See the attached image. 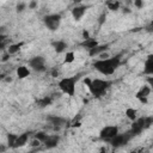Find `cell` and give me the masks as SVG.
I'll return each mask as SVG.
<instances>
[{"label":"cell","mask_w":153,"mask_h":153,"mask_svg":"<svg viewBox=\"0 0 153 153\" xmlns=\"http://www.w3.org/2000/svg\"><path fill=\"white\" fill-rule=\"evenodd\" d=\"M120 63H121L120 56H111L105 60H99V59L96 60L93 62V68L103 75H111L118 68Z\"/></svg>","instance_id":"obj_1"},{"label":"cell","mask_w":153,"mask_h":153,"mask_svg":"<svg viewBox=\"0 0 153 153\" xmlns=\"http://www.w3.org/2000/svg\"><path fill=\"white\" fill-rule=\"evenodd\" d=\"M76 81H78V76H66L59 80L57 86L61 90V92H63L69 97H73L76 91Z\"/></svg>","instance_id":"obj_2"},{"label":"cell","mask_w":153,"mask_h":153,"mask_svg":"<svg viewBox=\"0 0 153 153\" xmlns=\"http://www.w3.org/2000/svg\"><path fill=\"white\" fill-rule=\"evenodd\" d=\"M110 85H111V82L108 81V80L92 79V81H91V84H90V86L87 88H88V91L91 92L92 96L100 97V96H103L106 92V90L110 87Z\"/></svg>","instance_id":"obj_3"},{"label":"cell","mask_w":153,"mask_h":153,"mask_svg":"<svg viewBox=\"0 0 153 153\" xmlns=\"http://www.w3.org/2000/svg\"><path fill=\"white\" fill-rule=\"evenodd\" d=\"M43 23H44V25L48 30L56 31L60 26V23H61V14H59V13L47 14L43 18Z\"/></svg>","instance_id":"obj_4"},{"label":"cell","mask_w":153,"mask_h":153,"mask_svg":"<svg viewBox=\"0 0 153 153\" xmlns=\"http://www.w3.org/2000/svg\"><path fill=\"white\" fill-rule=\"evenodd\" d=\"M118 134V128L116 126H105L100 133H99V137L104 141H111L116 135Z\"/></svg>","instance_id":"obj_5"},{"label":"cell","mask_w":153,"mask_h":153,"mask_svg":"<svg viewBox=\"0 0 153 153\" xmlns=\"http://www.w3.org/2000/svg\"><path fill=\"white\" fill-rule=\"evenodd\" d=\"M29 68L35 72H43L45 71V59L43 56H33L29 60Z\"/></svg>","instance_id":"obj_6"},{"label":"cell","mask_w":153,"mask_h":153,"mask_svg":"<svg viewBox=\"0 0 153 153\" xmlns=\"http://www.w3.org/2000/svg\"><path fill=\"white\" fill-rule=\"evenodd\" d=\"M131 136H133V135H131L130 133L117 134V135L110 141V143H111V146H112L114 148H118V147H122V146L127 145V143L129 142V140H130Z\"/></svg>","instance_id":"obj_7"},{"label":"cell","mask_w":153,"mask_h":153,"mask_svg":"<svg viewBox=\"0 0 153 153\" xmlns=\"http://www.w3.org/2000/svg\"><path fill=\"white\" fill-rule=\"evenodd\" d=\"M151 92H152V88H151L148 85H143V86H141V87L139 88V91L136 92L135 97H136V99H137L139 102L146 104L147 100H148V97H149Z\"/></svg>","instance_id":"obj_8"},{"label":"cell","mask_w":153,"mask_h":153,"mask_svg":"<svg viewBox=\"0 0 153 153\" xmlns=\"http://www.w3.org/2000/svg\"><path fill=\"white\" fill-rule=\"evenodd\" d=\"M143 129H146V128H145V123H143V117H140V118H137L136 121L133 122L129 133H130L131 135H139Z\"/></svg>","instance_id":"obj_9"},{"label":"cell","mask_w":153,"mask_h":153,"mask_svg":"<svg viewBox=\"0 0 153 153\" xmlns=\"http://www.w3.org/2000/svg\"><path fill=\"white\" fill-rule=\"evenodd\" d=\"M86 13V6H84V5H79V6H75V7H73V10H72V17L74 18V20H80L82 17H84V14Z\"/></svg>","instance_id":"obj_10"},{"label":"cell","mask_w":153,"mask_h":153,"mask_svg":"<svg viewBox=\"0 0 153 153\" xmlns=\"http://www.w3.org/2000/svg\"><path fill=\"white\" fill-rule=\"evenodd\" d=\"M143 73L147 75H153V54L147 56L143 63Z\"/></svg>","instance_id":"obj_11"},{"label":"cell","mask_w":153,"mask_h":153,"mask_svg":"<svg viewBox=\"0 0 153 153\" xmlns=\"http://www.w3.org/2000/svg\"><path fill=\"white\" fill-rule=\"evenodd\" d=\"M51 47L54 48V50H55L57 54H61V53L66 51L67 48H68L67 43H66L65 41H61V39H59V41H54V42L51 43Z\"/></svg>","instance_id":"obj_12"},{"label":"cell","mask_w":153,"mask_h":153,"mask_svg":"<svg viewBox=\"0 0 153 153\" xmlns=\"http://www.w3.org/2000/svg\"><path fill=\"white\" fill-rule=\"evenodd\" d=\"M27 140H29V133H24V134H20L17 136V140L14 142V146L13 148H19V147H23L27 143Z\"/></svg>","instance_id":"obj_13"},{"label":"cell","mask_w":153,"mask_h":153,"mask_svg":"<svg viewBox=\"0 0 153 153\" xmlns=\"http://www.w3.org/2000/svg\"><path fill=\"white\" fill-rule=\"evenodd\" d=\"M108 48H109L108 44H102V45L98 44L96 48L88 50V55H90V56H98V55H100L102 53H105V51L108 50Z\"/></svg>","instance_id":"obj_14"},{"label":"cell","mask_w":153,"mask_h":153,"mask_svg":"<svg viewBox=\"0 0 153 153\" xmlns=\"http://www.w3.org/2000/svg\"><path fill=\"white\" fill-rule=\"evenodd\" d=\"M48 121L53 124V126H55V127H61V126H63L65 123H66V120L63 118V117H60V116H49L48 117Z\"/></svg>","instance_id":"obj_15"},{"label":"cell","mask_w":153,"mask_h":153,"mask_svg":"<svg viewBox=\"0 0 153 153\" xmlns=\"http://www.w3.org/2000/svg\"><path fill=\"white\" fill-rule=\"evenodd\" d=\"M29 75H30V68H27L26 66H19L17 68V76L19 79H24Z\"/></svg>","instance_id":"obj_16"},{"label":"cell","mask_w":153,"mask_h":153,"mask_svg":"<svg viewBox=\"0 0 153 153\" xmlns=\"http://www.w3.org/2000/svg\"><path fill=\"white\" fill-rule=\"evenodd\" d=\"M22 45H23V43H12V44H8V47L6 49V53H8L10 55H14V54H17L22 49Z\"/></svg>","instance_id":"obj_17"},{"label":"cell","mask_w":153,"mask_h":153,"mask_svg":"<svg viewBox=\"0 0 153 153\" xmlns=\"http://www.w3.org/2000/svg\"><path fill=\"white\" fill-rule=\"evenodd\" d=\"M126 116H127L130 121L134 122V121L137 120V110L134 109V108H131V106H129V108L126 109Z\"/></svg>","instance_id":"obj_18"},{"label":"cell","mask_w":153,"mask_h":153,"mask_svg":"<svg viewBox=\"0 0 153 153\" xmlns=\"http://www.w3.org/2000/svg\"><path fill=\"white\" fill-rule=\"evenodd\" d=\"M81 45L85 47V48H87L88 50H91V49H93V48H96L98 45V42L94 38H88V39H85Z\"/></svg>","instance_id":"obj_19"},{"label":"cell","mask_w":153,"mask_h":153,"mask_svg":"<svg viewBox=\"0 0 153 153\" xmlns=\"http://www.w3.org/2000/svg\"><path fill=\"white\" fill-rule=\"evenodd\" d=\"M57 142H59V137H56V136H49L48 140L44 142V145H45L47 148H54V147L57 146Z\"/></svg>","instance_id":"obj_20"},{"label":"cell","mask_w":153,"mask_h":153,"mask_svg":"<svg viewBox=\"0 0 153 153\" xmlns=\"http://www.w3.org/2000/svg\"><path fill=\"white\" fill-rule=\"evenodd\" d=\"M106 7H108V10H110V11H117L118 8H120V6H121V4L118 2V1H115V0H111V1H106Z\"/></svg>","instance_id":"obj_21"},{"label":"cell","mask_w":153,"mask_h":153,"mask_svg":"<svg viewBox=\"0 0 153 153\" xmlns=\"http://www.w3.org/2000/svg\"><path fill=\"white\" fill-rule=\"evenodd\" d=\"M37 104H38V106L39 108H45V106H48V105H50L51 104V98L50 97H43V98H41L38 102H37Z\"/></svg>","instance_id":"obj_22"},{"label":"cell","mask_w":153,"mask_h":153,"mask_svg":"<svg viewBox=\"0 0 153 153\" xmlns=\"http://www.w3.org/2000/svg\"><path fill=\"white\" fill-rule=\"evenodd\" d=\"M75 60V54L73 51H67L65 55V63H72Z\"/></svg>","instance_id":"obj_23"},{"label":"cell","mask_w":153,"mask_h":153,"mask_svg":"<svg viewBox=\"0 0 153 153\" xmlns=\"http://www.w3.org/2000/svg\"><path fill=\"white\" fill-rule=\"evenodd\" d=\"M35 137L37 139V140H39L41 142H45L47 140H48V137H49V135L48 134H45L44 131H38V133H36L35 134Z\"/></svg>","instance_id":"obj_24"},{"label":"cell","mask_w":153,"mask_h":153,"mask_svg":"<svg viewBox=\"0 0 153 153\" xmlns=\"http://www.w3.org/2000/svg\"><path fill=\"white\" fill-rule=\"evenodd\" d=\"M145 30L147 31V32H153V19L146 25V27H145Z\"/></svg>","instance_id":"obj_25"},{"label":"cell","mask_w":153,"mask_h":153,"mask_svg":"<svg viewBox=\"0 0 153 153\" xmlns=\"http://www.w3.org/2000/svg\"><path fill=\"white\" fill-rule=\"evenodd\" d=\"M105 19H106V14H105V13H102V14L99 16V18H98V23H99V25H102V24L105 22Z\"/></svg>","instance_id":"obj_26"},{"label":"cell","mask_w":153,"mask_h":153,"mask_svg":"<svg viewBox=\"0 0 153 153\" xmlns=\"http://www.w3.org/2000/svg\"><path fill=\"white\" fill-rule=\"evenodd\" d=\"M41 143H42V142H41L39 140H37V139L35 137V139H33V140L31 141V143H30V145H31V147H38V146H39Z\"/></svg>","instance_id":"obj_27"},{"label":"cell","mask_w":153,"mask_h":153,"mask_svg":"<svg viewBox=\"0 0 153 153\" xmlns=\"http://www.w3.org/2000/svg\"><path fill=\"white\" fill-rule=\"evenodd\" d=\"M26 7V4H24V2H20V4H18L17 5V11L18 12H22V11H24V8Z\"/></svg>","instance_id":"obj_28"},{"label":"cell","mask_w":153,"mask_h":153,"mask_svg":"<svg viewBox=\"0 0 153 153\" xmlns=\"http://www.w3.org/2000/svg\"><path fill=\"white\" fill-rule=\"evenodd\" d=\"M147 85L152 88V91H153V75H151V76H148L147 78Z\"/></svg>","instance_id":"obj_29"},{"label":"cell","mask_w":153,"mask_h":153,"mask_svg":"<svg viewBox=\"0 0 153 153\" xmlns=\"http://www.w3.org/2000/svg\"><path fill=\"white\" fill-rule=\"evenodd\" d=\"M134 6H136L137 8H141V7L143 6V2L140 1V0H135V1H134Z\"/></svg>","instance_id":"obj_30"},{"label":"cell","mask_w":153,"mask_h":153,"mask_svg":"<svg viewBox=\"0 0 153 153\" xmlns=\"http://www.w3.org/2000/svg\"><path fill=\"white\" fill-rule=\"evenodd\" d=\"M10 56H11V55H10L8 53H4V54H2V59H1V61H2V62L7 61V60L10 59Z\"/></svg>","instance_id":"obj_31"},{"label":"cell","mask_w":153,"mask_h":153,"mask_svg":"<svg viewBox=\"0 0 153 153\" xmlns=\"http://www.w3.org/2000/svg\"><path fill=\"white\" fill-rule=\"evenodd\" d=\"M91 81H92V79H91V78H88V76H86V78L84 79V84H85V85H86L87 87L90 86V84H91Z\"/></svg>","instance_id":"obj_32"},{"label":"cell","mask_w":153,"mask_h":153,"mask_svg":"<svg viewBox=\"0 0 153 153\" xmlns=\"http://www.w3.org/2000/svg\"><path fill=\"white\" fill-rule=\"evenodd\" d=\"M130 153H148V152H147L146 149H142V148H141V149H134V151H131Z\"/></svg>","instance_id":"obj_33"},{"label":"cell","mask_w":153,"mask_h":153,"mask_svg":"<svg viewBox=\"0 0 153 153\" xmlns=\"http://www.w3.org/2000/svg\"><path fill=\"white\" fill-rule=\"evenodd\" d=\"M37 6V2L36 1H31V2H29V8H35Z\"/></svg>","instance_id":"obj_34"},{"label":"cell","mask_w":153,"mask_h":153,"mask_svg":"<svg viewBox=\"0 0 153 153\" xmlns=\"http://www.w3.org/2000/svg\"><path fill=\"white\" fill-rule=\"evenodd\" d=\"M99 153H111V151H109L106 147H102V149L99 151Z\"/></svg>","instance_id":"obj_35"},{"label":"cell","mask_w":153,"mask_h":153,"mask_svg":"<svg viewBox=\"0 0 153 153\" xmlns=\"http://www.w3.org/2000/svg\"><path fill=\"white\" fill-rule=\"evenodd\" d=\"M123 12H126V13H129V12H130V10L126 7V8H123Z\"/></svg>","instance_id":"obj_36"}]
</instances>
